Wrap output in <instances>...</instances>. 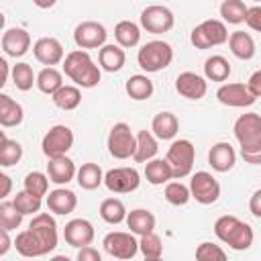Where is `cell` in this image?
<instances>
[{
  "label": "cell",
  "instance_id": "1",
  "mask_svg": "<svg viewBox=\"0 0 261 261\" xmlns=\"http://www.w3.org/2000/svg\"><path fill=\"white\" fill-rule=\"evenodd\" d=\"M63 73L80 88H96L102 77L100 65L94 63V59L86 49H75L65 55Z\"/></svg>",
  "mask_w": 261,
  "mask_h": 261
},
{
  "label": "cell",
  "instance_id": "2",
  "mask_svg": "<svg viewBox=\"0 0 261 261\" xmlns=\"http://www.w3.org/2000/svg\"><path fill=\"white\" fill-rule=\"evenodd\" d=\"M214 234H216L218 241L228 245L232 251H247V249H251L253 239H255L253 228L245 220H241V218H237L232 214H224V216L216 218Z\"/></svg>",
  "mask_w": 261,
  "mask_h": 261
},
{
  "label": "cell",
  "instance_id": "3",
  "mask_svg": "<svg viewBox=\"0 0 261 261\" xmlns=\"http://www.w3.org/2000/svg\"><path fill=\"white\" fill-rule=\"evenodd\" d=\"M171 61H173V49L169 43H165L161 39H153V41L145 43L137 53V63L147 73H157V71L165 69Z\"/></svg>",
  "mask_w": 261,
  "mask_h": 261
},
{
  "label": "cell",
  "instance_id": "4",
  "mask_svg": "<svg viewBox=\"0 0 261 261\" xmlns=\"http://www.w3.org/2000/svg\"><path fill=\"white\" fill-rule=\"evenodd\" d=\"M234 139L239 141L241 153L261 151V114L245 112L234 120Z\"/></svg>",
  "mask_w": 261,
  "mask_h": 261
},
{
  "label": "cell",
  "instance_id": "5",
  "mask_svg": "<svg viewBox=\"0 0 261 261\" xmlns=\"http://www.w3.org/2000/svg\"><path fill=\"white\" fill-rule=\"evenodd\" d=\"M228 29L224 24V20L218 18H208L202 20L198 27L192 29L190 33V41L196 49H210V47H218L222 43L228 41Z\"/></svg>",
  "mask_w": 261,
  "mask_h": 261
},
{
  "label": "cell",
  "instance_id": "6",
  "mask_svg": "<svg viewBox=\"0 0 261 261\" xmlns=\"http://www.w3.org/2000/svg\"><path fill=\"white\" fill-rule=\"evenodd\" d=\"M165 159L169 161V165L173 167V177L175 179H181V177H188L194 169V159H196V147L192 141L188 139H175L169 149H167V155Z\"/></svg>",
  "mask_w": 261,
  "mask_h": 261
},
{
  "label": "cell",
  "instance_id": "7",
  "mask_svg": "<svg viewBox=\"0 0 261 261\" xmlns=\"http://www.w3.org/2000/svg\"><path fill=\"white\" fill-rule=\"evenodd\" d=\"M106 147L114 159H128L135 155L137 135H133V130L126 122H116V124H112L110 133L106 137Z\"/></svg>",
  "mask_w": 261,
  "mask_h": 261
},
{
  "label": "cell",
  "instance_id": "8",
  "mask_svg": "<svg viewBox=\"0 0 261 261\" xmlns=\"http://www.w3.org/2000/svg\"><path fill=\"white\" fill-rule=\"evenodd\" d=\"M73 147V130L67 124H55L51 126L41 141V151L47 159L67 155V151Z\"/></svg>",
  "mask_w": 261,
  "mask_h": 261
},
{
  "label": "cell",
  "instance_id": "9",
  "mask_svg": "<svg viewBox=\"0 0 261 261\" xmlns=\"http://www.w3.org/2000/svg\"><path fill=\"white\" fill-rule=\"evenodd\" d=\"M139 20H141V29H145L147 33H153V35L169 33L175 24V16H173L171 8H167L163 4H151V6L143 8Z\"/></svg>",
  "mask_w": 261,
  "mask_h": 261
},
{
  "label": "cell",
  "instance_id": "10",
  "mask_svg": "<svg viewBox=\"0 0 261 261\" xmlns=\"http://www.w3.org/2000/svg\"><path fill=\"white\" fill-rule=\"evenodd\" d=\"M104 251L114 259H133L139 253V241L135 239V232L124 230H112L102 241Z\"/></svg>",
  "mask_w": 261,
  "mask_h": 261
},
{
  "label": "cell",
  "instance_id": "11",
  "mask_svg": "<svg viewBox=\"0 0 261 261\" xmlns=\"http://www.w3.org/2000/svg\"><path fill=\"white\" fill-rule=\"evenodd\" d=\"M190 192L198 204H214L220 198V184L208 171H196L190 177Z\"/></svg>",
  "mask_w": 261,
  "mask_h": 261
},
{
  "label": "cell",
  "instance_id": "12",
  "mask_svg": "<svg viewBox=\"0 0 261 261\" xmlns=\"http://www.w3.org/2000/svg\"><path fill=\"white\" fill-rule=\"evenodd\" d=\"M104 186L112 194H130L141 186V173L135 167H114L104 173Z\"/></svg>",
  "mask_w": 261,
  "mask_h": 261
},
{
  "label": "cell",
  "instance_id": "13",
  "mask_svg": "<svg viewBox=\"0 0 261 261\" xmlns=\"http://www.w3.org/2000/svg\"><path fill=\"white\" fill-rule=\"evenodd\" d=\"M29 228L41 241V245L45 247L47 255L51 251H55V247L59 243V232H57V222H55V218L49 212H37V214H33V220H31Z\"/></svg>",
  "mask_w": 261,
  "mask_h": 261
},
{
  "label": "cell",
  "instance_id": "14",
  "mask_svg": "<svg viewBox=\"0 0 261 261\" xmlns=\"http://www.w3.org/2000/svg\"><path fill=\"white\" fill-rule=\"evenodd\" d=\"M106 27L98 20H84L73 31V41L80 49H100L106 45Z\"/></svg>",
  "mask_w": 261,
  "mask_h": 261
},
{
  "label": "cell",
  "instance_id": "15",
  "mask_svg": "<svg viewBox=\"0 0 261 261\" xmlns=\"http://www.w3.org/2000/svg\"><path fill=\"white\" fill-rule=\"evenodd\" d=\"M216 98H218L220 104L230 106V108H247V106H253L255 100H257L253 96V92L249 90V86L247 84H241V82L222 84L216 90Z\"/></svg>",
  "mask_w": 261,
  "mask_h": 261
},
{
  "label": "cell",
  "instance_id": "16",
  "mask_svg": "<svg viewBox=\"0 0 261 261\" xmlns=\"http://www.w3.org/2000/svg\"><path fill=\"white\" fill-rule=\"evenodd\" d=\"M94 237H96V230L88 218H73L63 228V239L73 249H82V247L92 245Z\"/></svg>",
  "mask_w": 261,
  "mask_h": 261
},
{
  "label": "cell",
  "instance_id": "17",
  "mask_svg": "<svg viewBox=\"0 0 261 261\" xmlns=\"http://www.w3.org/2000/svg\"><path fill=\"white\" fill-rule=\"evenodd\" d=\"M33 53L35 59L47 67H55L57 63H61L65 59V51L63 45L55 39V37H41L35 41L33 45Z\"/></svg>",
  "mask_w": 261,
  "mask_h": 261
},
{
  "label": "cell",
  "instance_id": "18",
  "mask_svg": "<svg viewBox=\"0 0 261 261\" xmlns=\"http://www.w3.org/2000/svg\"><path fill=\"white\" fill-rule=\"evenodd\" d=\"M175 92L188 100H202L208 92V82L194 71H181L175 77Z\"/></svg>",
  "mask_w": 261,
  "mask_h": 261
},
{
  "label": "cell",
  "instance_id": "19",
  "mask_svg": "<svg viewBox=\"0 0 261 261\" xmlns=\"http://www.w3.org/2000/svg\"><path fill=\"white\" fill-rule=\"evenodd\" d=\"M47 210L51 214H57V216H65V214H71L75 208H77V196L75 192H71L69 188H55L47 194Z\"/></svg>",
  "mask_w": 261,
  "mask_h": 261
},
{
  "label": "cell",
  "instance_id": "20",
  "mask_svg": "<svg viewBox=\"0 0 261 261\" xmlns=\"http://www.w3.org/2000/svg\"><path fill=\"white\" fill-rule=\"evenodd\" d=\"M31 49V35L20 27H10L2 35V51L8 57H22Z\"/></svg>",
  "mask_w": 261,
  "mask_h": 261
},
{
  "label": "cell",
  "instance_id": "21",
  "mask_svg": "<svg viewBox=\"0 0 261 261\" xmlns=\"http://www.w3.org/2000/svg\"><path fill=\"white\" fill-rule=\"evenodd\" d=\"M208 163L214 171L218 173H226L234 167L237 163V153H234V147L226 141H220V143H214L208 151Z\"/></svg>",
  "mask_w": 261,
  "mask_h": 261
},
{
  "label": "cell",
  "instance_id": "22",
  "mask_svg": "<svg viewBox=\"0 0 261 261\" xmlns=\"http://www.w3.org/2000/svg\"><path fill=\"white\" fill-rule=\"evenodd\" d=\"M75 173H77V167L67 155L51 157L49 163H47V175L57 186H67L75 177Z\"/></svg>",
  "mask_w": 261,
  "mask_h": 261
},
{
  "label": "cell",
  "instance_id": "23",
  "mask_svg": "<svg viewBox=\"0 0 261 261\" xmlns=\"http://www.w3.org/2000/svg\"><path fill=\"white\" fill-rule=\"evenodd\" d=\"M98 63L104 71L108 73H114V71H120L126 63V53H124V47H120L118 43H106L100 47L98 51Z\"/></svg>",
  "mask_w": 261,
  "mask_h": 261
},
{
  "label": "cell",
  "instance_id": "24",
  "mask_svg": "<svg viewBox=\"0 0 261 261\" xmlns=\"http://www.w3.org/2000/svg\"><path fill=\"white\" fill-rule=\"evenodd\" d=\"M179 130V120L173 112H157L151 120V133L159 139V141H171Z\"/></svg>",
  "mask_w": 261,
  "mask_h": 261
},
{
  "label": "cell",
  "instance_id": "25",
  "mask_svg": "<svg viewBox=\"0 0 261 261\" xmlns=\"http://www.w3.org/2000/svg\"><path fill=\"white\" fill-rule=\"evenodd\" d=\"M124 222H126L128 230L135 232L137 237H143V234H147V232H153V230H155V224H157L155 214L149 212V210H145V208H135V210H130V212L126 214V220H124Z\"/></svg>",
  "mask_w": 261,
  "mask_h": 261
},
{
  "label": "cell",
  "instance_id": "26",
  "mask_svg": "<svg viewBox=\"0 0 261 261\" xmlns=\"http://www.w3.org/2000/svg\"><path fill=\"white\" fill-rule=\"evenodd\" d=\"M228 47H230V53H232L237 59H243V61L253 59V57H255V51H257L253 37H251L249 33H245V31H234V33H230V37H228Z\"/></svg>",
  "mask_w": 261,
  "mask_h": 261
},
{
  "label": "cell",
  "instance_id": "27",
  "mask_svg": "<svg viewBox=\"0 0 261 261\" xmlns=\"http://www.w3.org/2000/svg\"><path fill=\"white\" fill-rule=\"evenodd\" d=\"M145 177L151 186H163V184L175 179L173 177V167L169 165V161L167 159H157V157H153L151 161L145 163Z\"/></svg>",
  "mask_w": 261,
  "mask_h": 261
},
{
  "label": "cell",
  "instance_id": "28",
  "mask_svg": "<svg viewBox=\"0 0 261 261\" xmlns=\"http://www.w3.org/2000/svg\"><path fill=\"white\" fill-rule=\"evenodd\" d=\"M24 118V110L22 106L12 100L8 94H0V124L4 128H10V126H18Z\"/></svg>",
  "mask_w": 261,
  "mask_h": 261
},
{
  "label": "cell",
  "instance_id": "29",
  "mask_svg": "<svg viewBox=\"0 0 261 261\" xmlns=\"http://www.w3.org/2000/svg\"><path fill=\"white\" fill-rule=\"evenodd\" d=\"M157 137L151 133V130H139L137 133V149H135V155L133 159L137 163H147L151 161L157 151H159V145H157Z\"/></svg>",
  "mask_w": 261,
  "mask_h": 261
},
{
  "label": "cell",
  "instance_id": "30",
  "mask_svg": "<svg viewBox=\"0 0 261 261\" xmlns=\"http://www.w3.org/2000/svg\"><path fill=\"white\" fill-rule=\"evenodd\" d=\"M14 249L22 255V257H43V255H47V251H45V247L41 245V241L35 237V232L31 230V228H27V230H20L18 234H16V239H14Z\"/></svg>",
  "mask_w": 261,
  "mask_h": 261
},
{
  "label": "cell",
  "instance_id": "31",
  "mask_svg": "<svg viewBox=\"0 0 261 261\" xmlns=\"http://www.w3.org/2000/svg\"><path fill=\"white\" fill-rule=\"evenodd\" d=\"M75 181L80 184L82 190H96L104 184V171L98 163H82V167H77L75 173Z\"/></svg>",
  "mask_w": 261,
  "mask_h": 261
},
{
  "label": "cell",
  "instance_id": "32",
  "mask_svg": "<svg viewBox=\"0 0 261 261\" xmlns=\"http://www.w3.org/2000/svg\"><path fill=\"white\" fill-rule=\"evenodd\" d=\"M114 39L124 49L137 47L139 41H141V24H137L133 20H120V22H116V27H114Z\"/></svg>",
  "mask_w": 261,
  "mask_h": 261
},
{
  "label": "cell",
  "instance_id": "33",
  "mask_svg": "<svg viewBox=\"0 0 261 261\" xmlns=\"http://www.w3.org/2000/svg\"><path fill=\"white\" fill-rule=\"evenodd\" d=\"M124 90H126L128 98H133V100H137V102L149 100V98L153 96V92H155L153 82H151L147 75H143V73L130 75V77L126 80V84H124Z\"/></svg>",
  "mask_w": 261,
  "mask_h": 261
},
{
  "label": "cell",
  "instance_id": "34",
  "mask_svg": "<svg viewBox=\"0 0 261 261\" xmlns=\"http://www.w3.org/2000/svg\"><path fill=\"white\" fill-rule=\"evenodd\" d=\"M230 71H232L230 63L222 55H210L204 61V77L210 82H226Z\"/></svg>",
  "mask_w": 261,
  "mask_h": 261
},
{
  "label": "cell",
  "instance_id": "35",
  "mask_svg": "<svg viewBox=\"0 0 261 261\" xmlns=\"http://www.w3.org/2000/svg\"><path fill=\"white\" fill-rule=\"evenodd\" d=\"M53 104L61 110H75L80 104H82V92H80V86H69V84H63L53 96H51Z\"/></svg>",
  "mask_w": 261,
  "mask_h": 261
},
{
  "label": "cell",
  "instance_id": "36",
  "mask_svg": "<svg viewBox=\"0 0 261 261\" xmlns=\"http://www.w3.org/2000/svg\"><path fill=\"white\" fill-rule=\"evenodd\" d=\"M39 92L47 94V96H53L61 86H63V73L57 69V67H43L39 73H37V84Z\"/></svg>",
  "mask_w": 261,
  "mask_h": 261
},
{
  "label": "cell",
  "instance_id": "37",
  "mask_svg": "<svg viewBox=\"0 0 261 261\" xmlns=\"http://www.w3.org/2000/svg\"><path fill=\"white\" fill-rule=\"evenodd\" d=\"M126 206L118 198H106L100 202V218L108 224H120L126 220Z\"/></svg>",
  "mask_w": 261,
  "mask_h": 261
},
{
  "label": "cell",
  "instance_id": "38",
  "mask_svg": "<svg viewBox=\"0 0 261 261\" xmlns=\"http://www.w3.org/2000/svg\"><path fill=\"white\" fill-rule=\"evenodd\" d=\"M22 159V145L14 139H8L4 133L0 135V165L12 167Z\"/></svg>",
  "mask_w": 261,
  "mask_h": 261
},
{
  "label": "cell",
  "instance_id": "39",
  "mask_svg": "<svg viewBox=\"0 0 261 261\" xmlns=\"http://www.w3.org/2000/svg\"><path fill=\"white\" fill-rule=\"evenodd\" d=\"M247 10H249V6H245L243 0H224L220 4V8H218L222 20L228 22V24H241V22H245Z\"/></svg>",
  "mask_w": 261,
  "mask_h": 261
},
{
  "label": "cell",
  "instance_id": "40",
  "mask_svg": "<svg viewBox=\"0 0 261 261\" xmlns=\"http://www.w3.org/2000/svg\"><path fill=\"white\" fill-rule=\"evenodd\" d=\"M10 75H12V84L20 92H29L33 88V84H37V75H35L33 67L29 63H24V61L12 65V73Z\"/></svg>",
  "mask_w": 261,
  "mask_h": 261
},
{
  "label": "cell",
  "instance_id": "41",
  "mask_svg": "<svg viewBox=\"0 0 261 261\" xmlns=\"http://www.w3.org/2000/svg\"><path fill=\"white\" fill-rule=\"evenodd\" d=\"M139 251H141V255H143L145 259H151V261L161 259V255H163V243H161V237H159L155 230L143 234V237L139 239Z\"/></svg>",
  "mask_w": 261,
  "mask_h": 261
},
{
  "label": "cell",
  "instance_id": "42",
  "mask_svg": "<svg viewBox=\"0 0 261 261\" xmlns=\"http://www.w3.org/2000/svg\"><path fill=\"white\" fill-rule=\"evenodd\" d=\"M163 196L171 206H184V204L190 202L192 192H190V186H186L181 181H167L165 190H163Z\"/></svg>",
  "mask_w": 261,
  "mask_h": 261
},
{
  "label": "cell",
  "instance_id": "43",
  "mask_svg": "<svg viewBox=\"0 0 261 261\" xmlns=\"http://www.w3.org/2000/svg\"><path fill=\"white\" fill-rule=\"evenodd\" d=\"M22 212L14 206V202H8L4 200L0 204V228H6V230H16L20 224H22Z\"/></svg>",
  "mask_w": 261,
  "mask_h": 261
},
{
  "label": "cell",
  "instance_id": "44",
  "mask_svg": "<svg viewBox=\"0 0 261 261\" xmlns=\"http://www.w3.org/2000/svg\"><path fill=\"white\" fill-rule=\"evenodd\" d=\"M12 202H14V206L27 216V214H37V212H41L43 198L37 196V194H33V192H29V190H20V192H16V196H14Z\"/></svg>",
  "mask_w": 261,
  "mask_h": 261
},
{
  "label": "cell",
  "instance_id": "45",
  "mask_svg": "<svg viewBox=\"0 0 261 261\" xmlns=\"http://www.w3.org/2000/svg\"><path fill=\"white\" fill-rule=\"evenodd\" d=\"M49 175L47 173H43V171H29L27 175H24V190H29V192H33V194H37V196H47V192H49Z\"/></svg>",
  "mask_w": 261,
  "mask_h": 261
},
{
  "label": "cell",
  "instance_id": "46",
  "mask_svg": "<svg viewBox=\"0 0 261 261\" xmlns=\"http://www.w3.org/2000/svg\"><path fill=\"white\" fill-rule=\"evenodd\" d=\"M196 259L198 261H224L226 259V251L220 245H214V243L204 241L196 249Z\"/></svg>",
  "mask_w": 261,
  "mask_h": 261
},
{
  "label": "cell",
  "instance_id": "47",
  "mask_svg": "<svg viewBox=\"0 0 261 261\" xmlns=\"http://www.w3.org/2000/svg\"><path fill=\"white\" fill-rule=\"evenodd\" d=\"M245 24L257 33H261V4H255L247 10V16H245Z\"/></svg>",
  "mask_w": 261,
  "mask_h": 261
},
{
  "label": "cell",
  "instance_id": "48",
  "mask_svg": "<svg viewBox=\"0 0 261 261\" xmlns=\"http://www.w3.org/2000/svg\"><path fill=\"white\" fill-rule=\"evenodd\" d=\"M100 259H102L100 251H98V249H94L92 245L82 247V249L77 251V261H100Z\"/></svg>",
  "mask_w": 261,
  "mask_h": 261
},
{
  "label": "cell",
  "instance_id": "49",
  "mask_svg": "<svg viewBox=\"0 0 261 261\" xmlns=\"http://www.w3.org/2000/svg\"><path fill=\"white\" fill-rule=\"evenodd\" d=\"M249 212L255 218H261V188L251 194V198H249Z\"/></svg>",
  "mask_w": 261,
  "mask_h": 261
},
{
  "label": "cell",
  "instance_id": "50",
  "mask_svg": "<svg viewBox=\"0 0 261 261\" xmlns=\"http://www.w3.org/2000/svg\"><path fill=\"white\" fill-rule=\"evenodd\" d=\"M247 86H249V90L253 92V96H255V98H261V69H257V71H253V73H251V77H249Z\"/></svg>",
  "mask_w": 261,
  "mask_h": 261
},
{
  "label": "cell",
  "instance_id": "51",
  "mask_svg": "<svg viewBox=\"0 0 261 261\" xmlns=\"http://www.w3.org/2000/svg\"><path fill=\"white\" fill-rule=\"evenodd\" d=\"M10 230H6V228H0V257H4L6 253H8V249L14 245V241L10 239V234H8Z\"/></svg>",
  "mask_w": 261,
  "mask_h": 261
},
{
  "label": "cell",
  "instance_id": "52",
  "mask_svg": "<svg viewBox=\"0 0 261 261\" xmlns=\"http://www.w3.org/2000/svg\"><path fill=\"white\" fill-rule=\"evenodd\" d=\"M0 184H2V190H0V198L4 200L6 196H10V190H12V179H10V175H6V173H0Z\"/></svg>",
  "mask_w": 261,
  "mask_h": 261
},
{
  "label": "cell",
  "instance_id": "53",
  "mask_svg": "<svg viewBox=\"0 0 261 261\" xmlns=\"http://www.w3.org/2000/svg\"><path fill=\"white\" fill-rule=\"evenodd\" d=\"M241 157L249 165H261V151H257V153H241Z\"/></svg>",
  "mask_w": 261,
  "mask_h": 261
},
{
  "label": "cell",
  "instance_id": "54",
  "mask_svg": "<svg viewBox=\"0 0 261 261\" xmlns=\"http://www.w3.org/2000/svg\"><path fill=\"white\" fill-rule=\"evenodd\" d=\"M0 69H2L0 86H6V82H8V73H12V71H10V67H8V61H6V59H0Z\"/></svg>",
  "mask_w": 261,
  "mask_h": 261
},
{
  "label": "cell",
  "instance_id": "55",
  "mask_svg": "<svg viewBox=\"0 0 261 261\" xmlns=\"http://www.w3.org/2000/svg\"><path fill=\"white\" fill-rule=\"evenodd\" d=\"M55 2H57V0H33V4H35L37 8H41V10L53 8V6H55Z\"/></svg>",
  "mask_w": 261,
  "mask_h": 261
},
{
  "label": "cell",
  "instance_id": "56",
  "mask_svg": "<svg viewBox=\"0 0 261 261\" xmlns=\"http://www.w3.org/2000/svg\"><path fill=\"white\" fill-rule=\"evenodd\" d=\"M255 2H261V0H255Z\"/></svg>",
  "mask_w": 261,
  "mask_h": 261
}]
</instances>
